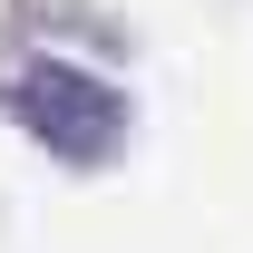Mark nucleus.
<instances>
[{
  "mask_svg": "<svg viewBox=\"0 0 253 253\" xmlns=\"http://www.w3.org/2000/svg\"><path fill=\"white\" fill-rule=\"evenodd\" d=\"M20 117H30L59 156H107V146H117V126H126V107H117V88H97L88 68L49 59V68L20 78Z\"/></svg>",
  "mask_w": 253,
  "mask_h": 253,
  "instance_id": "obj_1",
  "label": "nucleus"
}]
</instances>
